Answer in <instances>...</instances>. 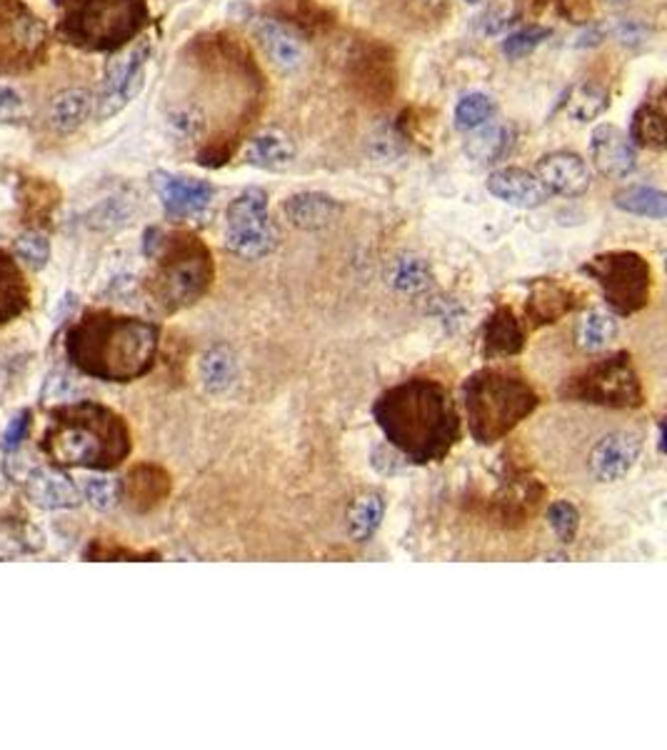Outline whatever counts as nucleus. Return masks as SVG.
Masks as SVG:
<instances>
[{
    "instance_id": "1",
    "label": "nucleus",
    "mask_w": 667,
    "mask_h": 750,
    "mask_svg": "<svg viewBox=\"0 0 667 750\" xmlns=\"http://www.w3.org/2000/svg\"><path fill=\"white\" fill-rule=\"evenodd\" d=\"M373 418L388 446L415 466L440 463L460 440V416L450 390L432 378H410L383 390Z\"/></svg>"
},
{
    "instance_id": "2",
    "label": "nucleus",
    "mask_w": 667,
    "mask_h": 750,
    "mask_svg": "<svg viewBox=\"0 0 667 750\" xmlns=\"http://www.w3.org/2000/svg\"><path fill=\"white\" fill-rule=\"evenodd\" d=\"M160 331L140 319L91 313L67 338V353L83 373L111 383H128L156 363Z\"/></svg>"
},
{
    "instance_id": "3",
    "label": "nucleus",
    "mask_w": 667,
    "mask_h": 750,
    "mask_svg": "<svg viewBox=\"0 0 667 750\" xmlns=\"http://www.w3.org/2000/svg\"><path fill=\"white\" fill-rule=\"evenodd\" d=\"M45 450L61 466L108 470L128 458L131 430L113 410L79 403L58 413Z\"/></svg>"
},
{
    "instance_id": "4",
    "label": "nucleus",
    "mask_w": 667,
    "mask_h": 750,
    "mask_svg": "<svg viewBox=\"0 0 667 750\" xmlns=\"http://www.w3.org/2000/svg\"><path fill=\"white\" fill-rule=\"evenodd\" d=\"M540 406L535 388L523 373L506 365H488L462 386L468 430L480 446H496L528 420Z\"/></svg>"
},
{
    "instance_id": "5",
    "label": "nucleus",
    "mask_w": 667,
    "mask_h": 750,
    "mask_svg": "<svg viewBox=\"0 0 667 750\" xmlns=\"http://www.w3.org/2000/svg\"><path fill=\"white\" fill-rule=\"evenodd\" d=\"M160 265L153 275L150 295L166 313H178L196 305L210 291L216 278V263L210 250L196 236H176L160 240Z\"/></svg>"
},
{
    "instance_id": "6",
    "label": "nucleus",
    "mask_w": 667,
    "mask_h": 750,
    "mask_svg": "<svg viewBox=\"0 0 667 750\" xmlns=\"http://www.w3.org/2000/svg\"><path fill=\"white\" fill-rule=\"evenodd\" d=\"M560 398L597 408L635 410L643 408L645 390L630 353L621 351L570 375L560 388Z\"/></svg>"
},
{
    "instance_id": "7",
    "label": "nucleus",
    "mask_w": 667,
    "mask_h": 750,
    "mask_svg": "<svg viewBox=\"0 0 667 750\" xmlns=\"http://www.w3.org/2000/svg\"><path fill=\"white\" fill-rule=\"evenodd\" d=\"M617 315H635L650 305L653 268L635 250H607L583 265Z\"/></svg>"
},
{
    "instance_id": "8",
    "label": "nucleus",
    "mask_w": 667,
    "mask_h": 750,
    "mask_svg": "<svg viewBox=\"0 0 667 750\" xmlns=\"http://www.w3.org/2000/svg\"><path fill=\"white\" fill-rule=\"evenodd\" d=\"M278 230L268 213V196L248 188L226 210V248L243 261H260L273 253Z\"/></svg>"
},
{
    "instance_id": "9",
    "label": "nucleus",
    "mask_w": 667,
    "mask_h": 750,
    "mask_svg": "<svg viewBox=\"0 0 667 750\" xmlns=\"http://www.w3.org/2000/svg\"><path fill=\"white\" fill-rule=\"evenodd\" d=\"M150 55V41H135L123 53L113 55L108 65H105L101 95L95 101V113L101 121H108L118 115L125 105H128L135 95L143 88L145 79V63Z\"/></svg>"
},
{
    "instance_id": "10",
    "label": "nucleus",
    "mask_w": 667,
    "mask_h": 750,
    "mask_svg": "<svg viewBox=\"0 0 667 750\" xmlns=\"http://www.w3.org/2000/svg\"><path fill=\"white\" fill-rule=\"evenodd\" d=\"M643 454V436L637 430H613L590 450L587 468L601 483H615L635 468Z\"/></svg>"
},
{
    "instance_id": "11",
    "label": "nucleus",
    "mask_w": 667,
    "mask_h": 750,
    "mask_svg": "<svg viewBox=\"0 0 667 750\" xmlns=\"http://www.w3.org/2000/svg\"><path fill=\"white\" fill-rule=\"evenodd\" d=\"M590 160L605 178H627L637 168L633 140L617 125H597L590 136Z\"/></svg>"
},
{
    "instance_id": "12",
    "label": "nucleus",
    "mask_w": 667,
    "mask_h": 750,
    "mask_svg": "<svg viewBox=\"0 0 667 750\" xmlns=\"http://www.w3.org/2000/svg\"><path fill=\"white\" fill-rule=\"evenodd\" d=\"M535 176L548 194L560 198H577L590 188L587 163L570 150H555L540 158Z\"/></svg>"
},
{
    "instance_id": "13",
    "label": "nucleus",
    "mask_w": 667,
    "mask_h": 750,
    "mask_svg": "<svg viewBox=\"0 0 667 750\" xmlns=\"http://www.w3.org/2000/svg\"><path fill=\"white\" fill-rule=\"evenodd\" d=\"M153 188L166 213L173 218H190L202 213L212 200V186L198 178H180L170 173H153Z\"/></svg>"
},
{
    "instance_id": "14",
    "label": "nucleus",
    "mask_w": 667,
    "mask_h": 750,
    "mask_svg": "<svg viewBox=\"0 0 667 750\" xmlns=\"http://www.w3.org/2000/svg\"><path fill=\"white\" fill-rule=\"evenodd\" d=\"M23 483L25 498L41 511H71V508L81 506V488L58 468L33 466Z\"/></svg>"
},
{
    "instance_id": "15",
    "label": "nucleus",
    "mask_w": 667,
    "mask_h": 750,
    "mask_svg": "<svg viewBox=\"0 0 667 750\" xmlns=\"http://www.w3.org/2000/svg\"><path fill=\"white\" fill-rule=\"evenodd\" d=\"M488 190L500 198L502 204L525 210L540 208L548 200V190L543 188V183L523 168H500L490 173Z\"/></svg>"
},
{
    "instance_id": "16",
    "label": "nucleus",
    "mask_w": 667,
    "mask_h": 750,
    "mask_svg": "<svg viewBox=\"0 0 667 750\" xmlns=\"http://www.w3.org/2000/svg\"><path fill=\"white\" fill-rule=\"evenodd\" d=\"M580 295L573 288H565L555 281H540L530 291L525 313L530 321V329H543V325H553L567 313L575 311Z\"/></svg>"
},
{
    "instance_id": "17",
    "label": "nucleus",
    "mask_w": 667,
    "mask_h": 750,
    "mask_svg": "<svg viewBox=\"0 0 667 750\" xmlns=\"http://www.w3.org/2000/svg\"><path fill=\"white\" fill-rule=\"evenodd\" d=\"M525 348V331L510 308L500 305L482 325V353L486 358H508Z\"/></svg>"
},
{
    "instance_id": "18",
    "label": "nucleus",
    "mask_w": 667,
    "mask_h": 750,
    "mask_svg": "<svg viewBox=\"0 0 667 750\" xmlns=\"http://www.w3.org/2000/svg\"><path fill=\"white\" fill-rule=\"evenodd\" d=\"M256 35L260 45H263L265 55L278 65L280 71H298L305 61L303 41L290 28L278 21H260L256 28Z\"/></svg>"
},
{
    "instance_id": "19",
    "label": "nucleus",
    "mask_w": 667,
    "mask_h": 750,
    "mask_svg": "<svg viewBox=\"0 0 667 750\" xmlns=\"http://www.w3.org/2000/svg\"><path fill=\"white\" fill-rule=\"evenodd\" d=\"M121 493L135 511H150L170 493V476L158 466H138L125 476Z\"/></svg>"
},
{
    "instance_id": "20",
    "label": "nucleus",
    "mask_w": 667,
    "mask_h": 750,
    "mask_svg": "<svg viewBox=\"0 0 667 750\" xmlns=\"http://www.w3.org/2000/svg\"><path fill=\"white\" fill-rule=\"evenodd\" d=\"M95 108V98L88 88H65L61 93H55L51 103H48V125L51 131L61 133H75L81 125L91 118V113Z\"/></svg>"
},
{
    "instance_id": "21",
    "label": "nucleus",
    "mask_w": 667,
    "mask_h": 750,
    "mask_svg": "<svg viewBox=\"0 0 667 750\" xmlns=\"http://www.w3.org/2000/svg\"><path fill=\"white\" fill-rule=\"evenodd\" d=\"M290 223L301 230L327 228L343 213V206L325 194H295L283 204Z\"/></svg>"
},
{
    "instance_id": "22",
    "label": "nucleus",
    "mask_w": 667,
    "mask_h": 750,
    "mask_svg": "<svg viewBox=\"0 0 667 750\" xmlns=\"http://www.w3.org/2000/svg\"><path fill=\"white\" fill-rule=\"evenodd\" d=\"M238 355L228 345H212V348L202 353L198 363L202 390L210 393V396H226V393L233 390L238 383Z\"/></svg>"
},
{
    "instance_id": "23",
    "label": "nucleus",
    "mask_w": 667,
    "mask_h": 750,
    "mask_svg": "<svg viewBox=\"0 0 667 750\" xmlns=\"http://www.w3.org/2000/svg\"><path fill=\"white\" fill-rule=\"evenodd\" d=\"M295 158V143L285 131L268 128L248 140L246 163L263 170H283Z\"/></svg>"
},
{
    "instance_id": "24",
    "label": "nucleus",
    "mask_w": 667,
    "mask_h": 750,
    "mask_svg": "<svg viewBox=\"0 0 667 750\" xmlns=\"http://www.w3.org/2000/svg\"><path fill=\"white\" fill-rule=\"evenodd\" d=\"M385 515V498L378 490H367V493L357 496L353 500L351 511H347V533L355 543H367L378 531Z\"/></svg>"
},
{
    "instance_id": "25",
    "label": "nucleus",
    "mask_w": 667,
    "mask_h": 750,
    "mask_svg": "<svg viewBox=\"0 0 667 750\" xmlns=\"http://www.w3.org/2000/svg\"><path fill=\"white\" fill-rule=\"evenodd\" d=\"M508 150H510V131L506 125L498 123L478 125V128H472L466 140V153L472 160L480 163V166H490V163L502 160Z\"/></svg>"
},
{
    "instance_id": "26",
    "label": "nucleus",
    "mask_w": 667,
    "mask_h": 750,
    "mask_svg": "<svg viewBox=\"0 0 667 750\" xmlns=\"http://www.w3.org/2000/svg\"><path fill=\"white\" fill-rule=\"evenodd\" d=\"M617 338V321L605 311H587L575 325V343L585 353H601L611 348Z\"/></svg>"
},
{
    "instance_id": "27",
    "label": "nucleus",
    "mask_w": 667,
    "mask_h": 750,
    "mask_svg": "<svg viewBox=\"0 0 667 750\" xmlns=\"http://www.w3.org/2000/svg\"><path fill=\"white\" fill-rule=\"evenodd\" d=\"M615 208L625 210V213L640 216V218H653V220H665L667 216V196L663 190L650 188V186H627L621 188L613 196Z\"/></svg>"
},
{
    "instance_id": "28",
    "label": "nucleus",
    "mask_w": 667,
    "mask_h": 750,
    "mask_svg": "<svg viewBox=\"0 0 667 750\" xmlns=\"http://www.w3.org/2000/svg\"><path fill=\"white\" fill-rule=\"evenodd\" d=\"M607 105H611V95H607L603 85L583 81V83L573 85V91L567 93L565 113L577 123H587V121L601 118V115L607 111Z\"/></svg>"
},
{
    "instance_id": "29",
    "label": "nucleus",
    "mask_w": 667,
    "mask_h": 750,
    "mask_svg": "<svg viewBox=\"0 0 667 750\" xmlns=\"http://www.w3.org/2000/svg\"><path fill=\"white\" fill-rule=\"evenodd\" d=\"M390 285L403 295H420L432 285L430 265L418 256H403L393 265Z\"/></svg>"
},
{
    "instance_id": "30",
    "label": "nucleus",
    "mask_w": 667,
    "mask_h": 750,
    "mask_svg": "<svg viewBox=\"0 0 667 750\" xmlns=\"http://www.w3.org/2000/svg\"><path fill=\"white\" fill-rule=\"evenodd\" d=\"M630 140H635L637 146H643V148L665 150L667 128H665L663 113L655 111L653 105H643V108H637L633 115Z\"/></svg>"
},
{
    "instance_id": "31",
    "label": "nucleus",
    "mask_w": 667,
    "mask_h": 750,
    "mask_svg": "<svg viewBox=\"0 0 667 750\" xmlns=\"http://www.w3.org/2000/svg\"><path fill=\"white\" fill-rule=\"evenodd\" d=\"M81 493L95 511H113L121 500V483L113 476L88 473L81 478Z\"/></svg>"
},
{
    "instance_id": "32",
    "label": "nucleus",
    "mask_w": 667,
    "mask_h": 750,
    "mask_svg": "<svg viewBox=\"0 0 667 750\" xmlns=\"http://www.w3.org/2000/svg\"><path fill=\"white\" fill-rule=\"evenodd\" d=\"M496 115V103L486 93H470L456 105V125L460 131H472Z\"/></svg>"
},
{
    "instance_id": "33",
    "label": "nucleus",
    "mask_w": 667,
    "mask_h": 750,
    "mask_svg": "<svg viewBox=\"0 0 667 750\" xmlns=\"http://www.w3.org/2000/svg\"><path fill=\"white\" fill-rule=\"evenodd\" d=\"M548 523L560 543H573L580 528V513L570 500H555L548 508Z\"/></svg>"
},
{
    "instance_id": "34",
    "label": "nucleus",
    "mask_w": 667,
    "mask_h": 750,
    "mask_svg": "<svg viewBox=\"0 0 667 750\" xmlns=\"http://www.w3.org/2000/svg\"><path fill=\"white\" fill-rule=\"evenodd\" d=\"M15 253L23 263H28L35 271L48 265V258H51V243L43 233H35V230H28V233H21L15 238Z\"/></svg>"
},
{
    "instance_id": "35",
    "label": "nucleus",
    "mask_w": 667,
    "mask_h": 750,
    "mask_svg": "<svg viewBox=\"0 0 667 750\" xmlns=\"http://www.w3.org/2000/svg\"><path fill=\"white\" fill-rule=\"evenodd\" d=\"M31 121V105L23 98L21 91L13 85L0 83V123L3 125H23Z\"/></svg>"
},
{
    "instance_id": "36",
    "label": "nucleus",
    "mask_w": 667,
    "mask_h": 750,
    "mask_svg": "<svg viewBox=\"0 0 667 750\" xmlns=\"http://www.w3.org/2000/svg\"><path fill=\"white\" fill-rule=\"evenodd\" d=\"M548 35L550 31L548 28H540V25H528L523 28V31H518V33H512L506 38V43H502V53H506L508 58H523L528 53H533L535 48L548 41Z\"/></svg>"
},
{
    "instance_id": "37",
    "label": "nucleus",
    "mask_w": 667,
    "mask_h": 750,
    "mask_svg": "<svg viewBox=\"0 0 667 750\" xmlns=\"http://www.w3.org/2000/svg\"><path fill=\"white\" fill-rule=\"evenodd\" d=\"M28 428H31V413L23 410V413H18V416L11 420V426L6 428L3 433V450H8V454H13V450L21 448V444L25 440L28 436Z\"/></svg>"
},
{
    "instance_id": "38",
    "label": "nucleus",
    "mask_w": 667,
    "mask_h": 750,
    "mask_svg": "<svg viewBox=\"0 0 667 750\" xmlns=\"http://www.w3.org/2000/svg\"><path fill=\"white\" fill-rule=\"evenodd\" d=\"M418 3L425 6V8H440L445 0H418Z\"/></svg>"
},
{
    "instance_id": "39",
    "label": "nucleus",
    "mask_w": 667,
    "mask_h": 750,
    "mask_svg": "<svg viewBox=\"0 0 667 750\" xmlns=\"http://www.w3.org/2000/svg\"><path fill=\"white\" fill-rule=\"evenodd\" d=\"M3 476H6V470H0V493H3V488H6V483H3Z\"/></svg>"
},
{
    "instance_id": "40",
    "label": "nucleus",
    "mask_w": 667,
    "mask_h": 750,
    "mask_svg": "<svg viewBox=\"0 0 667 750\" xmlns=\"http://www.w3.org/2000/svg\"><path fill=\"white\" fill-rule=\"evenodd\" d=\"M466 3H470V6H476V3H480V0H466Z\"/></svg>"
}]
</instances>
